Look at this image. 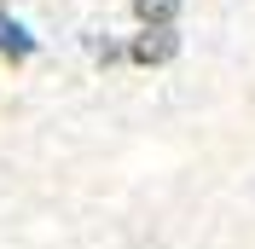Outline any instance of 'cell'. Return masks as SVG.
<instances>
[{"instance_id":"1","label":"cell","mask_w":255,"mask_h":249,"mask_svg":"<svg viewBox=\"0 0 255 249\" xmlns=\"http://www.w3.org/2000/svg\"><path fill=\"white\" fill-rule=\"evenodd\" d=\"M168 52H174V35H157V41H139L133 58H139V64H157V58H168Z\"/></svg>"},{"instance_id":"2","label":"cell","mask_w":255,"mask_h":249,"mask_svg":"<svg viewBox=\"0 0 255 249\" xmlns=\"http://www.w3.org/2000/svg\"><path fill=\"white\" fill-rule=\"evenodd\" d=\"M180 0H139V17H174Z\"/></svg>"}]
</instances>
